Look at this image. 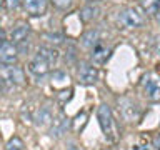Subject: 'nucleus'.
<instances>
[{
    "label": "nucleus",
    "mask_w": 160,
    "mask_h": 150,
    "mask_svg": "<svg viewBox=\"0 0 160 150\" xmlns=\"http://www.w3.org/2000/svg\"><path fill=\"white\" fill-rule=\"evenodd\" d=\"M0 77H2V87L3 90L13 88L15 85H22L25 82V73L22 67L18 65H2L0 70Z\"/></svg>",
    "instance_id": "1"
},
{
    "label": "nucleus",
    "mask_w": 160,
    "mask_h": 150,
    "mask_svg": "<svg viewBox=\"0 0 160 150\" xmlns=\"http://www.w3.org/2000/svg\"><path fill=\"white\" fill-rule=\"evenodd\" d=\"M97 118H98V123H100V128L105 135V138L113 142L115 140V128H113V115H112V110L107 103H100L98 108H97Z\"/></svg>",
    "instance_id": "2"
},
{
    "label": "nucleus",
    "mask_w": 160,
    "mask_h": 150,
    "mask_svg": "<svg viewBox=\"0 0 160 150\" xmlns=\"http://www.w3.org/2000/svg\"><path fill=\"white\" fill-rule=\"evenodd\" d=\"M143 92L150 102L158 103L160 102V75L148 72L143 77Z\"/></svg>",
    "instance_id": "3"
},
{
    "label": "nucleus",
    "mask_w": 160,
    "mask_h": 150,
    "mask_svg": "<svg viewBox=\"0 0 160 150\" xmlns=\"http://www.w3.org/2000/svg\"><path fill=\"white\" fill-rule=\"evenodd\" d=\"M118 22L122 23L123 27H128V28H140V27H143L145 20L135 8L128 7V8H123L122 12L118 13Z\"/></svg>",
    "instance_id": "4"
},
{
    "label": "nucleus",
    "mask_w": 160,
    "mask_h": 150,
    "mask_svg": "<svg viewBox=\"0 0 160 150\" xmlns=\"http://www.w3.org/2000/svg\"><path fill=\"white\" fill-rule=\"evenodd\" d=\"M70 125H72V120H70L63 112H60L57 117L53 118V122H52V127H50V137H53V138L63 137V135L68 132Z\"/></svg>",
    "instance_id": "5"
},
{
    "label": "nucleus",
    "mask_w": 160,
    "mask_h": 150,
    "mask_svg": "<svg viewBox=\"0 0 160 150\" xmlns=\"http://www.w3.org/2000/svg\"><path fill=\"white\" fill-rule=\"evenodd\" d=\"M118 110H120V113H122V117H123L125 120H128V122L137 120L138 115H140L138 105L135 103L133 100H130L128 97L118 98Z\"/></svg>",
    "instance_id": "6"
},
{
    "label": "nucleus",
    "mask_w": 160,
    "mask_h": 150,
    "mask_svg": "<svg viewBox=\"0 0 160 150\" xmlns=\"http://www.w3.org/2000/svg\"><path fill=\"white\" fill-rule=\"evenodd\" d=\"M17 55L18 48L8 40H2V47H0V62H2V65H13L17 62Z\"/></svg>",
    "instance_id": "7"
},
{
    "label": "nucleus",
    "mask_w": 160,
    "mask_h": 150,
    "mask_svg": "<svg viewBox=\"0 0 160 150\" xmlns=\"http://www.w3.org/2000/svg\"><path fill=\"white\" fill-rule=\"evenodd\" d=\"M98 80V70L92 63H82L78 68V82L82 85H93Z\"/></svg>",
    "instance_id": "8"
},
{
    "label": "nucleus",
    "mask_w": 160,
    "mask_h": 150,
    "mask_svg": "<svg viewBox=\"0 0 160 150\" xmlns=\"http://www.w3.org/2000/svg\"><path fill=\"white\" fill-rule=\"evenodd\" d=\"M32 120H33L35 127H38V128L47 127L48 123H52V122H53L52 107H50V105H42V107H38L37 110H35V113H33Z\"/></svg>",
    "instance_id": "9"
},
{
    "label": "nucleus",
    "mask_w": 160,
    "mask_h": 150,
    "mask_svg": "<svg viewBox=\"0 0 160 150\" xmlns=\"http://www.w3.org/2000/svg\"><path fill=\"white\" fill-rule=\"evenodd\" d=\"M23 10L32 17H40L47 10V0H22Z\"/></svg>",
    "instance_id": "10"
},
{
    "label": "nucleus",
    "mask_w": 160,
    "mask_h": 150,
    "mask_svg": "<svg viewBox=\"0 0 160 150\" xmlns=\"http://www.w3.org/2000/svg\"><path fill=\"white\" fill-rule=\"evenodd\" d=\"M35 57L38 60H42V62H45L47 65H50V67H53L58 60V52L50 47H40L37 50V53H35Z\"/></svg>",
    "instance_id": "11"
},
{
    "label": "nucleus",
    "mask_w": 160,
    "mask_h": 150,
    "mask_svg": "<svg viewBox=\"0 0 160 150\" xmlns=\"http://www.w3.org/2000/svg\"><path fill=\"white\" fill-rule=\"evenodd\" d=\"M28 35H30V25L27 22H20L17 27H13V30L10 32V40H12L13 43H20V42H25Z\"/></svg>",
    "instance_id": "12"
},
{
    "label": "nucleus",
    "mask_w": 160,
    "mask_h": 150,
    "mask_svg": "<svg viewBox=\"0 0 160 150\" xmlns=\"http://www.w3.org/2000/svg\"><path fill=\"white\" fill-rule=\"evenodd\" d=\"M52 68L50 65H47L45 62H42V60H38L37 57L32 58V62L28 63V72L35 75V77H43L45 73H48V70Z\"/></svg>",
    "instance_id": "13"
},
{
    "label": "nucleus",
    "mask_w": 160,
    "mask_h": 150,
    "mask_svg": "<svg viewBox=\"0 0 160 150\" xmlns=\"http://www.w3.org/2000/svg\"><path fill=\"white\" fill-rule=\"evenodd\" d=\"M110 52H112V50H110L108 47H105V45H102V43H97L92 48V60L95 63H105L110 57Z\"/></svg>",
    "instance_id": "14"
},
{
    "label": "nucleus",
    "mask_w": 160,
    "mask_h": 150,
    "mask_svg": "<svg viewBox=\"0 0 160 150\" xmlns=\"http://www.w3.org/2000/svg\"><path fill=\"white\" fill-rule=\"evenodd\" d=\"M98 30L97 28H90L87 30L83 35H82V45L83 47H88V48H93L95 45L98 43Z\"/></svg>",
    "instance_id": "15"
},
{
    "label": "nucleus",
    "mask_w": 160,
    "mask_h": 150,
    "mask_svg": "<svg viewBox=\"0 0 160 150\" xmlns=\"http://www.w3.org/2000/svg\"><path fill=\"white\" fill-rule=\"evenodd\" d=\"M98 7H95V5H87L85 8H82V12H80V18L83 20V22H92L98 17Z\"/></svg>",
    "instance_id": "16"
},
{
    "label": "nucleus",
    "mask_w": 160,
    "mask_h": 150,
    "mask_svg": "<svg viewBox=\"0 0 160 150\" xmlns=\"http://www.w3.org/2000/svg\"><path fill=\"white\" fill-rule=\"evenodd\" d=\"M142 7L147 13H158L160 12V0H142Z\"/></svg>",
    "instance_id": "17"
},
{
    "label": "nucleus",
    "mask_w": 160,
    "mask_h": 150,
    "mask_svg": "<svg viewBox=\"0 0 160 150\" xmlns=\"http://www.w3.org/2000/svg\"><path fill=\"white\" fill-rule=\"evenodd\" d=\"M23 147H25V143H23L22 138H20V137H12L8 140L5 150H23Z\"/></svg>",
    "instance_id": "18"
},
{
    "label": "nucleus",
    "mask_w": 160,
    "mask_h": 150,
    "mask_svg": "<svg viewBox=\"0 0 160 150\" xmlns=\"http://www.w3.org/2000/svg\"><path fill=\"white\" fill-rule=\"evenodd\" d=\"M20 5V0H3V7L8 10V12H13Z\"/></svg>",
    "instance_id": "19"
},
{
    "label": "nucleus",
    "mask_w": 160,
    "mask_h": 150,
    "mask_svg": "<svg viewBox=\"0 0 160 150\" xmlns=\"http://www.w3.org/2000/svg\"><path fill=\"white\" fill-rule=\"evenodd\" d=\"M52 3H53L57 8L65 10V8H68L70 5H72V0H52Z\"/></svg>",
    "instance_id": "20"
},
{
    "label": "nucleus",
    "mask_w": 160,
    "mask_h": 150,
    "mask_svg": "<svg viewBox=\"0 0 160 150\" xmlns=\"http://www.w3.org/2000/svg\"><path fill=\"white\" fill-rule=\"evenodd\" d=\"M45 38H48V42H55V43H62L63 42V35L60 33H47L45 35Z\"/></svg>",
    "instance_id": "21"
},
{
    "label": "nucleus",
    "mask_w": 160,
    "mask_h": 150,
    "mask_svg": "<svg viewBox=\"0 0 160 150\" xmlns=\"http://www.w3.org/2000/svg\"><path fill=\"white\" fill-rule=\"evenodd\" d=\"M153 147L157 150H160V133H157V137L153 138Z\"/></svg>",
    "instance_id": "22"
},
{
    "label": "nucleus",
    "mask_w": 160,
    "mask_h": 150,
    "mask_svg": "<svg viewBox=\"0 0 160 150\" xmlns=\"http://www.w3.org/2000/svg\"><path fill=\"white\" fill-rule=\"evenodd\" d=\"M90 3H93V2H100V0H88Z\"/></svg>",
    "instance_id": "23"
},
{
    "label": "nucleus",
    "mask_w": 160,
    "mask_h": 150,
    "mask_svg": "<svg viewBox=\"0 0 160 150\" xmlns=\"http://www.w3.org/2000/svg\"><path fill=\"white\" fill-rule=\"evenodd\" d=\"M157 18H158V23H160V12L157 13Z\"/></svg>",
    "instance_id": "24"
}]
</instances>
